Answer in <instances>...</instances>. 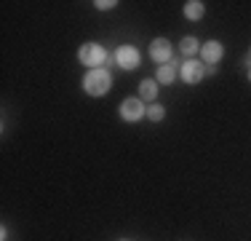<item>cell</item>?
Here are the masks:
<instances>
[{
	"instance_id": "9",
	"label": "cell",
	"mask_w": 251,
	"mask_h": 241,
	"mask_svg": "<svg viewBox=\"0 0 251 241\" xmlns=\"http://www.w3.org/2000/svg\"><path fill=\"white\" fill-rule=\"evenodd\" d=\"M158 96V81H142L139 83V99L152 102Z\"/></svg>"
},
{
	"instance_id": "1",
	"label": "cell",
	"mask_w": 251,
	"mask_h": 241,
	"mask_svg": "<svg viewBox=\"0 0 251 241\" xmlns=\"http://www.w3.org/2000/svg\"><path fill=\"white\" fill-rule=\"evenodd\" d=\"M112 86V75L107 70H88L86 78H83V91L91 96H104Z\"/></svg>"
},
{
	"instance_id": "6",
	"label": "cell",
	"mask_w": 251,
	"mask_h": 241,
	"mask_svg": "<svg viewBox=\"0 0 251 241\" xmlns=\"http://www.w3.org/2000/svg\"><path fill=\"white\" fill-rule=\"evenodd\" d=\"M206 64L198 62V59H187V62L182 64V78H184V83H198L203 81V75H206Z\"/></svg>"
},
{
	"instance_id": "8",
	"label": "cell",
	"mask_w": 251,
	"mask_h": 241,
	"mask_svg": "<svg viewBox=\"0 0 251 241\" xmlns=\"http://www.w3.org/2000/svg\"><path fill=\"white\" fill-rule=\"evenodd\" d=\"M203 14H206V5H203L201 0H187V3H184V16H187L190 22L203 19Z\"/></svg>"
},
{
	"instance_id": "3",
	"label": "cell",
	"mask_w": 251,
	"mask_h": 241,
	"mask_svg": "<svg viewBox=\"0 0 251 241\" xmlns=\"http://www.w3.org/2000/svg\"><path fill=\"white\" fill-rule=\"evenodd\" d=\"M147 116L145 110V102L139 99V96H131V99H123L121 102V118L128 120V123H136V120H142Z\"/></svg>"
},
{
	"instance_id": "7",
	"label": "cell",
	"mask_w": 251,
	"mask_h": 241,
	"mask_svg": "<svg viewBox=\"0 0 251 241\" xmlns=\"http://www.w3.org/2000/svg\"><path fill=\"white\" fill-rule=\"evenodd\" d=\"M222 54H225V48L219 40H208L206 46H201V57H203V64H217L219 59H222Z\"/></svg>"
},
{
	"instance_id": "2",
	"label": "cell",
	"mask_w": 251,
	"mask_h": 241,
	"mask_svg": "<svg viewBox=\"0 0 251 241\" xmlns=\"http://www.w3.org/2000/svg\"><path fill=\"white\" fill-rule=\"evenodd\" d=\"M77 59H80V64L97 70L107 62V51L99 43H86V46H80V51H77Z\"/></svg>"
},
{
	"instance_id": "10",
	"label": "cell",
	"mask_w": 251,
	"mask_h": 241,
	"mask_svg": "<svg viewBox=\"0 0 251 241\" xmlns=\"http://www.w3.org/2000/svg\"><path fill=\"white\" fill-rule=\"evenodd\" d=\"M179 51H182L184 57H193V54L201 51V43L193 38V35H187V38H182V43H179Z\"/></svg>"
},
{
	"instance_id": "5",
	"label": "cell",
	"mask_w": 251,
	"mask_h": 241,
	"mask_svg": "<svg viewBox=\"0 0 251 241\" xmlns=\"http://www.w3.org/2000/svg\"><path fill=\"white\" fill-rule=\"evenodd\" d=\"M150 59L158 64H169L171 62V43L166 38H155L150 43Z\"/></svg>"
},
{
	"instance_id": "11",
	"label": "cell",
	"mask_w": 251,
	"mask_h": 241,
	"mask_svg": "<svg viewBox=\"0 0 251 241\" xmlns=\"http://www.w3.org/2000/svg\"><path fill=\"white\" fill-rule=\"evenodd\" d=\"M174 78H176V70L171 67V64H160V70H158V83H174Z\"/></svg>"
},
{
	"instance_id": "12",
	"label": "cell",
	"mask_w": 251,
	"mask_h": 241,
	"mask_svg": "<svg viewBox=\"0 0 251 241\" xmlns=\"http://www.w3.org/2000/svg\"><path fill=\"white\" fill-rule=\"evenodd\" d=\"M163 116H166V110L160 105H150V107H147V118L155 120V123H158V120H163Z\"/></svg>"
},
{
	"instance_id": "4",
	"label": "cell",
	"mask_w": 251,
	"mask_h": 241,
	"mask_svg": "<svg viewBox=\"0 0 251 241\" xmlns=\"http://www.w3.org/2000/svg\"><path fill=\"white\" fill-rule=\"evenodd\" d=\"M115 64L131 72V70H136L142 64V57H139V51H136L134 46H121L115 51Z\"/></svg>"
},
{
	"instance_id": "13",
	"label": "cell",
	"mask_w": 251,
	"mask_h": 241,
	"mask_svg": "<svg viewBox=\"0 0 251 241\" xmlns=\"http://www.w3.org/2000/svg\"><path fill=\"white\" fill-rule=\"evenodd\" d=\"M94 5H97V8L99 11H110V8H115V0H97V3H94Z\"/></svg>"
},
{
	"instance_id": "14",
	"label": "cell",
	"mask_w": 251,
	"mask_h": 241,
	"mask_svg": "<svg viewBox=\"0 0 251 241\" xmlns=\"http://www.w3.org/2000/svg\"><path fill=\"white\" fill-rule=\"evenodd\" d=\"M249 81H251V70H249Z\"/></svg>"
}]
</instances>
